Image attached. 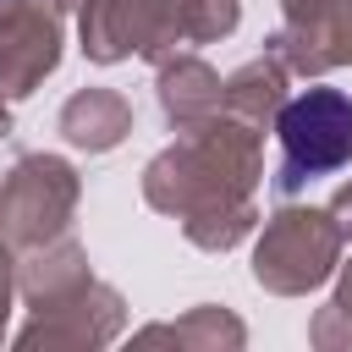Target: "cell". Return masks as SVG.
I'll return each mask as SVG.
<instances>
[{"instance_id": "obj_1", "label": "cell", "mask_w": 352, "mask_h": 352, "mask_svg": "<svg viewBox=\"0 0 352 352\" xmlns=\"http://www.w3.org/2000/svg\"><path fill=\"white\" fill-rule=\"evenodd\" d=\"M253 182H258V126L220 110L148 160L143 198L160 214H176L204 253H226L258 220Z\"/></svg>"}, {"instance_id": "obj_2", "label": "cell", "mask_w": 352, "mask_h": 352, "mask_svg": "<svg viewBox=\"0 0 352 352\" xmlns=\"http://www.w3.org/2000/svg\"><path fill=\"white\" fill-rule=\"evenodd\" d=\"M275 138H280L275 192L292 198L308 182L330 176V170H341L352 160V99L341 88H302L297 99L280 104Z\"/></svg>"}, {"instance_id": "obj_3", "label": "cell", "mask_w": 352, "mask_h": 352, "mask_svg": "<svg viewBox=\"0 0 352 352\" xmlns=\"http://www.w3.org/2000/svg\"><path fill=\"white\" fill-rule=\"evenodd\" d=\"M341 258V226L330 209H275L264 220V236L253 248V280L275 297H302L319 280H330Z\"/></svg>"}, {"instance_id": "obj_4", "label": "cell", "mask_w": 352, "mask_h": 352, "mask_svg": "<svg viewBox=\"0 0 352 352\" xmlns=\"http://www.w3.org/2000/svg\"><path fill=\"white\" fill-rule=\"evenodd\" d=\"M72 209H77V170L55 154H22L0 182V231L28 253L66 236Z\"/></svg>"}, {"instance_id": "obj_5", "label": "cell", "mask_w": 352, "mask_h": 352, "mask_svg": "<svg viewBox=\"0 0 352 352\" xmlns=\"http://www.w3.org/2000/svg\"><path fill=\"white\" fill-rule=\"evenodd\" d=\"M176 44V0H82V55L99 66H116L126 55L170 60Z\"/></svg>"}, {"instance_id": "obj_6", "label": "cell", "mask_w": 352, "mask_h": 352, "mask_svg": "<svg viewBox=\"0 0 352 352\" xmlns=\"http://www.w3.org/2000/svg\"><path fill=\"white\" fill-rule=\"evenodd\" d=\"M286 28L264 44L286 60V72H330L352 66V0H280Z\"/></svg>"}, {"instance_id": "obj_7", "label": "cell", "mask_w": 352, "mask_h": 352, "mask_svg": "<svg viewBox=\"0 0 352 352\" xmlns=\"http://www.w3.org/2000/svg\"><path fill=\"white\" fill-rule=\"evenodd\" d=\"M60 60V22H55V6H33V0H16V11L0 22V94L6 99H22L33 94Z\"/></svg>"}, {"instance_id": "obj_8", "label": "cell", "mask_w": 352, "mask_h": 352, "mask_svg": "<svg viewBox=\"0 0 352 352\" xmlns=\"http://www.w3.org/2000/svg\"><path fill=\"white\" fill-rule=\"evenodd\" d=\"M220 94L226 82L198 60V55H176V60H160V110L176 132L220 116Z\"/></svg>"}, {"instance_id": "obj_9", "label": "cell", "mask_w": 352, "mask_h": 352, "mask_svg": "<svg viewBox=\"0 0 352 352\" xmlns=\"http://www.w3.org/2000/svg\"><path fill=\"white\" fill-rule=\"evenodd\" d=\"M286 77H292L286 60L264 50L258 60H248V66H236V72L226 77L220 110L264 132V126H275V116H280V104H286Z\"/></svg>"}, {"instance_id": "obj_10", "label": "cell", "mask_w": 352, "mask_h": 352, "mask_svg": "<svg viewBox=\"0 0 352 352\" xmlns=\"http://www.w3.org/2000/svg\"><path fill=\"white\" fill-rule=\"evenodd\" d=\"M60 132H66V143H77L88 154H104L132 132V104L116 88H82L60 104Z\"/></svg>"}, {"instance_id": "obj_11", "label": "cell", "mask_w": 352, "mask_h": 352, "mask_svg": "<svg viewBox=\"0 0 352 352\" xmlns=\"http://www.w3.org/2000/svg\"><path fill=\"white\" fill-rule=\"evenodd\" d=\"M138 341H176V346H220L226 341V346H242V324L220 308H198L182 324H148Z\"/></svg>"}, {"instance_id": "obj_12", "label": "cell", "mask_w": 352, "mask_h": 352, "mask_svg": "<svg viewBox=\"0 0 352 352\" xmlns=\"http://www.w3.org/2000/svg\"><path fill=\"white\" fill-rule=\"evenodd\" d=\"M242 6L236 0H176V28H182V44H214L236 28Z\"/></svg>"}, {"instance_id": "obj_13", "label": "cell", "mask_w": 352, "mask_h": 352, "mask_svg": "<svg viewBox=\"0 0 352 352\" xmlns=\"http://www.w3.org/2000/svg\"><path fill=\"white\" fill-rule=\"evenodd\" d=\"M336 319H352V264L341 270V286H336V297L314 314V324H336Z\"/></svg>"}, {"instance_id": "obj_14", "label": "cell", "mask_w": 352, "mask_h": 352, "mask_svg": "<svg viewBox=\"0 0 352 352\" xmlns=\"http://www.w3.org/2000/svg\"><path fill=\"white\" fill-rule=\"evenodd\" d=\"M330 214H336L341 236H352V182H346V187H336V198H330Z\"/></svg>"}, {"instance_id": "obj_15", "label": "cell", "mask_w": 352, "mask_h": 352, "mask_svg": "<svg viewBox=\"0 0 352 352\" xmlns=\"http://www.w3.org/2000/svg\"><path fill=\"white\" fill-rule=\"evenodd\" d=\"M6 302H11V264H6V231H0V324H6Z\"/></svg>"}, {"instance_id": "obj_16", "label": "cell", "mask_w": 352, "mask_h": 352, "mask_svg": "<svg viewBox=\"0 0 352 352\" xmlns=\"http://www.w3.org/2000/svg\"><path fill=\"white\" fill-rule=\"evenodd\" d=\"M11 132V116H6V94H0V138Z\"/></svg>"}, {"instance_id": "obj_17", "label": "cell", "mask_w": 352, "mask_h": 352, "mask_svg": "<svg viewBox=\"0 0 352 352\" xmlns=\"http://www.w3.org/2000/svg\"><path fill=\"white\" fill-rule=\"evenodd\" d=\"M50 6H55V11H72V6H82V0H50Z\"/></svg>"}, {"instance_id": "obj_18", "label": "cell", "mask_w": 352, "mask_h": 352, "mask_svg": "<svg viewBox=\"0 0 352 352\" xmlns=\"http://www.w3.org/2000/svg\"><path fill=\"white\" fill-rule=\"evenodd\" d=\"M11 11H16V0H0V22H6V16H11Z\"/></svg>"}]
</instances>
